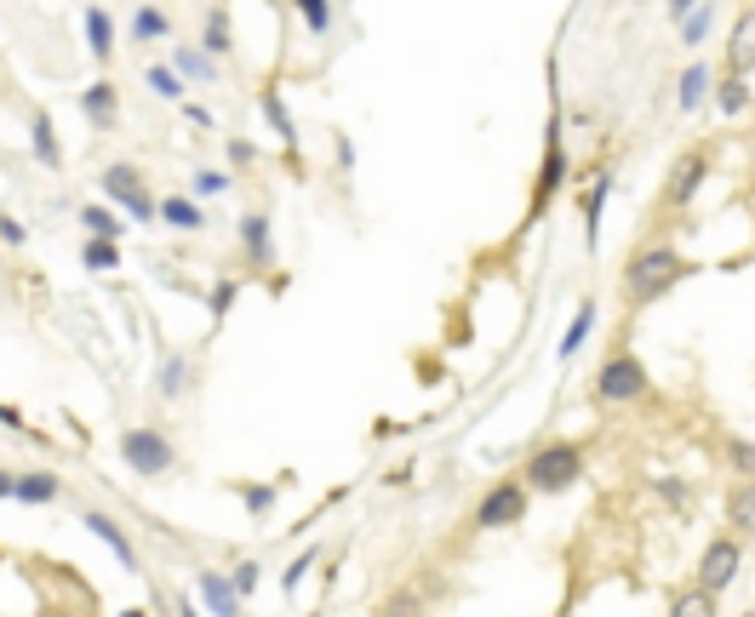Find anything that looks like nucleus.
<instances>
[{"mask_svg": "<svg viewBox=\"0 0 755 617\" xmlns=\"http://www.w3.org/2000/svg\"><path fill=\"white\" fill-rule=\"evenodd\" d=\"M682 275H693V264H687V257L675 252V246H664V241L641 246V252L624 264V308L659 303L670 287H682Z\"/></svg>", "mask_w": 755, "mask_h": 617, "instance_id": "nucleus-1", "label": "nucleus"}, {"mask_svg": "<svg viewBox=\"0 0 755 617\" xmlns=\"http://www.w3.org/2000/svg\"><path fill=\"white\" fill-rule=\"evenodd\" d=\"M578 475H584V446H572V441L538 446L526 457V492H567Z\"/></svg>", "mask_w": 755, "mask_h": 617, "instance_id": "nucleus-2", "label": "nucleus"}, {"mask_svg": "<svg viewBox=\"0 0 755 617\" xmlns=\"http://www.w3.org/2000/svg\"><path fill=\"white\" fill-rule=\"evenodd\" d=\"M595 400H607V406H636V400H647V366L629 349L607 354V360H601V372H595Z\"/></svg>", "mask_w": 755, "mask_h": 617, "instance_id": "nucleus-3", "label": "nucleus"}, {"mask_svg": "<svg viewBox=\"0 0 755 617\" xmlns=\"http://www.w3.org/2000/svg\"><path fill=\"white\" fill-rule=\"evenodd\" d=\"M120 457H126V469H132V475L155 480V475L172 469V457H178V452H172V441L161 429H126L120 434Z\"/></svg>", "mask_w": 755, "mask_h": 617, "instance_id": "nucleus-4", "label": "nucleus"}, {"mask_svg": "<svg viewBox=\"0 0 755 617\" xmlns=\"http://www.w3.org/2000/svg\"><path fill=\"white\" fill-rule=\"evenodd\" d=\"M104 195L120 206V212H132L138 223H155L161 218V200L143 189V172L138 166H109L104 172Z\"/></svg>", "mask_w": 755, "mask_h": 617, "instance_id": "nucleus-5", "label": "nucleus"}, {"mask_svg": "<svg viewBox=\"0 0 755 617\" xmlns=\"http://www.w3.org/2000/svg\"><path fill=\"white\" fill-rule=\"evenodd\" d=\"M739 566H744V544H739L733 532H721L716 544L698 555V589H710V595H721V589L739 578Z\"/></svg>", "mask_w": 755, "mask_h": 617, "instance_id": "nucleus-6", "label": "nucleus"}, {"mask_svg": "<svg viewBox=\"0 0 755 617\" xmlns=\"http://www.w3.org/2000/svg\"><path fill=\"white\" fill-rule=\"evenodd\" d=\"M521 514H526V480H498L481 498V509H475V526L498 532V526H515Z\"/></svg>", "mask_w": 755, "mask_h": 617, "instance_id": "nucleus-7", "label": "nucleus"}, {"mask_svg": "<svg viewBox=\"0 0 755 617\" xmlns=\"http://www.w3.org/2000/svg\"><path fill=\"white\" fill-rule=\"evenodd\" d=\"M704 172H710V161H704V149H687L682 161L670 166V184H664V206H670V212H682V206H693V195L704 189Z\"/></svg>", "mask_w": 755, "mask_h": 617, "instance_id": "nucleus-8", "label": "nucleus"}, {"mask_svg": "<svg viewBox=\"0 0 755 617\" xmlns=\"http://www.w3.org/2000/svg\"><path fill=\"white\" fill-rule=\"evenodd\" d=\"M727 74H755V7L739 12L733 40H727Z\"/></svg>", "mask_w": 755, "mask_h": 617, "instance_id": "nucleus-9", "label": "nucleus"}, {"mask_svg": "<svg viewBox=\"0 0 755 617\" xmlns=\"http://www.w3.org/2000/svg\"><path fill=\"white\" fill-rule=\"evenodd\" d=\"M81 109H86V120H92V126H104V132H109V126L120 120V97H115V81H92V86L81 92Z\"/></svg>", "mask_w": 755, "mask_h": 617, "instance_id": "nucleus-10", "label": "nucleus"}, {"mask_svg": "<svg viewBox=\"0 0 755 617\" xmlns=\"http://www.w3.org/2000/svg\"><path fill=\"white\" fill-rule=\"evenodd\" d=\"M86 526H92V532H97V537H104V544L115 549V560L126 566V572H138V549H132V537H126V532L109 521L104 509H86Z\"/></svg>", "mask_w": 755, "mask_h": 617, "instance_id": "nucleus-11", "label": "nucleus"}, {"mask_svg": "<svg viewBox=\"0 0 755 617\" xmlns=\"http://www.w3.org/2000/svg\"><path fill=\"white\" fill-rule=\"evenodd\" d=\"M727 526H733V537H755V475L744 486H733V498H727Z\"/></svg>", "mask_w": 755, "mask_h": 617, "instance_id": "nucleus-12", "label": "nucleus"}, {"mask_svg": "<svg viewBox=\"0 0 755 617\" xmlns=\"http://www.w3.org/2000/svg\"><path fill=\"white\" fill-rule=\"evenodd\" d=\"M86 46H92V58H97V63H109V58H115V30H109V12L97 7V0L86 7Z\"/></svg>", "mask_w": 755, "mask_h": 617, "instance_id": "nucleus-13", "label": "nucleus"}, {"mask_svg": "<svg viewBox=\"0 0 755 617\" xmlns=\"http://www.w3.org/2000/svg\"><path fill=\"white\" fill-rule=\"evenodd\" d=\"M567 177V149H561V132H549V149H544V172H538V206L561 189Z\"/></svg>", "mask_w": 755, "mask_h": 617, "instance_id": "nucleus-14", "label": "nucleus"}, {"mask_svg": "<svg viewBox=\"0 0 755 617\" xmlns=\"http://www.w3.org/2000/svg\"><path fill=\"white\" fill-rule=\"evenodd\" d=\"M200 595H207V606H212L218 617H241V595H235V583H230V578L200 572Z\"/></svg>", "mask_w": 755, "mask_h": 617, "instance_id": "nucleus-15", "label": "nucleus"}, {"mask_svg": "<svg viewBox=\"0 0 755 617\" xmlns=\"http://www.w3.org/2000/svg\"><path fill=\"white\" fill-rule=\"evenodd\" d=\"M58 492H63L58 475H40V469H30V475L12 480V498H18V503H53Z\"/></svg>", "mask_w": 755, "mask_h": 617, "instance_id": "nucleus-16", "label": "nucleus"}, {"mask_svg": "<svg viewBox=\"0 0 755 617\" xmlns=\"http://www.w3.org/2000/svg\"><path fill=\"white\" fill-rule=\"evenodd\" d=\"M241 246H246V257H252V264H269V218L264 212H246L241 218Z\"/></svg>", "mask_w": 755, "mask_h": 617, "instance_id": "nucleus-17", "label": "nucleus"}, {"mask_svg": "<svg viewBox=\"0 0 755 617\" xmlns=\"http://www.w3.org/2000/svg\"><path fill=\"white\" fill-rule=\"evenodd\" d=\"M172 35V18L161 12V7H138L132 12V40L138 46H155V40H166Z\"/></svg>", "mask_w": 755, "mask_h": 617, "instance_id": "nucleus-18", "label": "nucleus"}, {"mask_svg": "<svg viewBox=\"0 0 755 617\" xmlns=\"http://www.w3.org/2000/svg\"><path fill=\"white\" fill-rule=\"evenodd\" d=\"M670 617H716V595L693 583V589H682V595L670 601Z\"/></svg>", "mask_w": 755, "mask_h": 617, "instance_id": "nucleus-19", "label": "nucleus"}, {"mask_svg": "<svg viewBox=\"0 0 755 617\" xmlns=\"http://www.w3.org/2000/svg\"><path fill=\"white\" fill-rule=\"evenodd\" d=\"M161 218H166L172 229H207L200 206H195V200H184V195H166V200H161Z\"/></svg>", "mask_w": 755, "mask_h": 617, "instance_id": "nucleus-20", "label": "nucleus"}, {"mask_svg": "<svg viewBox=\"0 0 755 617\" xmlns=\"http://www.w3.org/2000/svg\"><path fill=\"white\" fill-rule=\"evenodd\" d=\"M172 63H178V74H184V81H212V51L178 46V51H172Z\"/></svg>", "mask_w": 755, "mask_h": 617, "instance_id": "nucleus-21", "label": "nucleus"}, {"mask_svg": "<svg viewBox=\"0 0 755 617\" xmlns=\"http://www.w3.org/2000/svg\"><path fill=\"white\" fill-rule=\"evenodd\" d=\"M716 103H721V115H739V109H750V86H744V74H721V92H716Z\"/></svg>", "mask_w": 755, "mask_h": 617, "instance_id": "nucleus-22", "label": "nucleus"}, {"mask_svg": "<svg viewBox=\"0 0 755 617\" xmlns=\"http://www.w3.org/2000/svg\"><path fill=\"white\" fill-rule=\"evenodd\" d=\"M81 223L92 229L97 241H120V218L109 212V206H86V212H81Z\"/></svg>", "mask_w": 755, "mask_h": 617, "instance_id": "nucleus-23", "label": "nucleus"}, {"mask_svg": "<svg viewBox=\"0 0 755 617\" xmlns=\"http://www.w3.org/2000/svg\"><path fill=\"white\" fill-rule=\"evenodd\" d=\"M207 51H212V58H223V51H230V12H223V7L207 12Z\"/></svg>", "mask_w": 755, "mask_h": 617, "instance_id": "nucleus-24", "label": "nucleus"}, {"mask_svg": "<svg viewBox=\"0 0 755 617\" xmlns=\"http://www.w3.org/2000/svg\"><path fill=\"white\" fill-rule=\"evenodd\" d=\"M81 257H86V269H120V246L115 241H97V235L86 241Z\"/></svg>", "mask_w": 755, "mask_h": 617, "instance_id": "nucleus-25", "label": "nucleus"}, {"mask_svg": "<svg viewBox=\"0 0 755 617\" xmlns=\"http://www.w3.org/2000/svg\"><path fill=\"white\" fill-rule=\"evenodd\" d=\"M35 154L46 166H58V132H53V115H35Z\"/></svg>", "mask_w": 755, "mask_h": 617, "instance_id": "nucleus-26", "label": "nucleus"}, {"mask_svg": "<svg viewBox=\"0 0 755 617\" xmlns=\"http://www.w3.org/2000/svg\"><path fill=\"white\" fill-rule=\"evenodd\" d=\"M149 92H161V97H184V74H178V69H166V63H155V69H149Z\"/></svg>", "mask_w": 755, "mask_h": 617, "instance_id": "nucleus-27", "label": "nucleus"}, {"mask_svg": "<svg viewBox=\"0 0 755 617\" xmlns=\"http://www.w3.org/2000/svg\"><path fill=\"white\" fill-rule=\"evenodd\" d=\"M590 321H595V308L584 303V308H578V321L567 326V338H561V354H567V360L578 354V344H584V338H590Z\"/></svg>", "mask_w": 755, "mask_h": 617, "instance_id": "nucleus-28", "label": "nucleus"}, {"mask_svg": "<svg viewBox=\"0 0 755 617\" xmlns=\"http://www.w3.org/2000/svg\"><path fill=\"white\" fill-rule=\"evenodd\" d=\"M607 189H613V177L601 172V177H595V189L584 195V223H590V241H595V223H601V200H607Z\"/></svg>", "mask_w": 755, "mask_h": 617, "instance_id": "nucleus-29", "label": "nucleus"}, {"mask_svg": "<svg viewBox=\"0 0 755 617\" xmlns=\"http://www.w3.org/2000/svg\"><path fill=\"white\" fill-rule=\"evenodd\" d=\"M298 18H304L315 35H326V23H333V7H326V0H298Z\"/></svg>", "mask_w": 755, "mask_h": 617, "instance_id": "nucleus-30", "label": "nucleus"}, {"mask_svg": "<svg viewBox=\"0 0 755 617\" xmlns=\"http://www.w3.org/2000/svg\"><path fill=\"white\" fill-rule=\"evenodd\" d=\"M264 115L275 120V132H281L287 143H298V138H292V120H287V109H281V97H275V92H264Z\"/></svg>", "mask_w": 755, "mask_h": 617, "instance_id": "nucleus-31", "label": "nucleus"}, {"mask_svg": "<svg viewBox=\"0 0 755 617\" xmlns=\"http://www.w3.org/2000/svg\"><path fill=\"white\" fill-rule=\"evenodd\" d=\"M704 81H710L704 69H687V74H682V109H693V103L704 97Z\"/></svg>", "mask_w": 755, "mask_h": 617, "instance_id": "nucleus-32", "label": "nucleus"}, {"mask_svg": "<svg viewBox=\"0 0 755 617\" xmlns=\"http://www.w3.org/2000/svg\"><path fill=\"white\" fill-rule=\"evenodd\" d=\"M727 452H733V457H727V463H733V469H739V475L750 480V475H755V446H750V441H733V446H727Z\"/></svg>", "mask_w": 755, "mask_h": 617, "instance_id": "nucleus-33", "label": "nucleus"}, {"mask_svg": "<svg viewBox=\"0 0 755 617\" xmlns=\"http://www.w3.org/2000/svg\"><path fill=\"white\" fill-rule=\"evenodd\" d=\"M195 189L200 195H223L230 189V172H195Z\"/></svg>", "mask_w": 755, "mask_h": 617, "instance_id": "nucleus-34", "label": "nucleus"}, {"mask_svg": "<svg viewBox=\"0 0 755 617\" xmlns=\"http://www.w3.org/2000/svg\"><path fill=\"white\" fill-rule=\"evenodd\" d=\"M184 389V360H166V372H161V395H178Z\"/></svg>", "mask_w": 755, "mask_h": 617, "instance_id": "nucleus-35", "label": "nucleus"}, {"mask_svg": "<svg viewBox=\"0 0 755 617\" xmlns=\"http://www.w3.org/2000/svg\"><path fill=\"white\" fill-rule=\"evenodd\" d=\"M384 617H418V595H407V589H400V595L384 606Z\"/></svg>", "mask_w": 755, "mask_h": 617, "instance_id": "nucleus-36", "label": "nucleus"}, {"mask_svg": "<svg viewBox=\"0 0 755 617\" xmlns=\"http://www.w3.org/2000/svg\"><path fill=\"white\" fill-rule=\"evenodd\" d=\"M235 595H252V589H258V566H235Z\"/></svg>", "mask_w": 755, "mask_h": 617, "instance_id": "nucleus-37", "label": "nucleus"}, {"mask_svg": "<svg viewBox=\"0 0 755 617\" xmlns=\"http://www.w3.org/2000/svg\"><path fill=\"white\" fill-rule=\"evenodd\" d=\"M269 503H275V492H269V486H246V509H258V514H264Z\"/></svg>", "mask_w": 755, "mask_h": 617, "instance_id": "nucleus-38", "label": "nucleus"}, {"mask_svg": "<svg viewBox=\"0 0 755 617\" xmlns=\"http://www.w3.org/2000/svg\"><path fill=\"white\" fill-rule=\"evenodd\" d=\"M310 566H315V555H298V560L287 566V589H298V578H304V572H310Z\"/></svg>", "mask_w": 755, "mask_h": 617, "instance_id": "nucleus-39", "label": "nucleus"}, {"mask_svg": "<svg viewBox=\"0 0 755 617\" xmlns=\"http://www.w3.org/2000/svg\"><path fill=\"white\" fill-rule=\"evenodd\" d=\"M0 241H7V246H18V241H23V229H18L12 218H0Z\"/></svg>", "mask_w": 755, "mask_h": 617, "instance_id": "nucleus-40", "label": "nucleus"}, {"mask_svg": "<svg viewBox=\"0 0 755 617\" xmlns=\"http://www.w3.org/2000/svg\"><path fill=\"white\" fill-rule=\"evenodd\" d=\"M693 7H698V0H670V12H675V23H682V18H687Z\"/></svg>", "mask_w": 755, "mask_h": 617, "instance_id": "nucleus-41", "label": "nucleus"}, {"mask_svg": "<svg viewBox=\"0 0 755 617\" xmlns=\"http://www.w3.org/2000/svg\"><path fill=\"white\" fill-rule=\"evenodd\" d=\"M12 480H18V475H0V498H12Z\"/></svg>", "mask_w": 755, "mask_h": 617, "instance_id": "nucleus-42", "label": "nucleus"}, {"mask_svg": "<svg viewBox=\"0 0 755 617\" xmlns=\"http://www.w3.org/2000/svg\"><path fill=\"white\" fill-rule=\"evenodd\" d=\"M120 617H143V612H120Z\"/></svg>", "mask_w": 755, "mask_h": 617, "instance_id": "nucleus-43", "label": "nucleus"}, {"mask_svg": "<svg viewBox=\"0 0 755 617\" xmlns=\"http://www.w3.org/2000/svg\"><path fill=\"white\" fill-rule=\"evenodd\" d=\"M184 617H195V612H189V606H184Z\"/></svg>", "mask_w": 755, "mask_h": 617, "instance_id": "nucleus-44", "label": "nucleus"}, {"mask_svg": "<svg viewBox=\"0 0 755 617\" xmlns=\"http://www.w3.org/2000/svg\"><path fill=\"white\" fill-rule=\"evenodd\" d=\"M744 617H755V612H744Z\"/></svg>", "mask_w": 755, "mask_h": 617, "instance_id": "nucleus-45", "label": "nucleus"}]
</instances>
